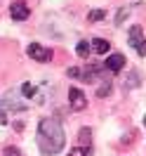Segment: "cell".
<instances>
[{"label": "cell", "instance_id": "cell-1", "mask_svg": "<svg viewBox=\"0 0 146 156\" xmlns=\"http://www.w3.org/2000/svg\"><path fill=\"white\" fill-rule=\"evenodd\" d=\"M64 142H66V135L57 118H42L38 123V147L45 156L59 154L64 149Z\"/></svg>", "mask_w": 146, "mask_h": 156}, {"label": "cell", "instance_id": "cell-2", "mask_svg": "<svg viewBox=\"0 0 146 156\" xmlns=\"http://www.w3.org/2000/svg\"><path fill=\"white\" fill-rule=\"evenodd\" d=\"M127 43H130V48L137 50V55H139V57H146V38H144V31H141L139 24H134V26L130 29Z\"/></svg>", "mask_w": 146, "mask_h": 156}, {"label": "cell", "instance_id": "cell-3", "mask_svg": "<svg viewBox=\"0 0 146 156\" xmlns=\"http://www.w3.org/2000/svg\"><path fill=\"white\" fill-rule=\"evenodd\" d=\"M29 57L36 59V62H49L52 59V50L49 48H42V45H38V43H33V45H29Z\"/></svg>", "mask_w": 146, "mask_h": 156}, {"label": "cell", "instance_id": "cell-4", "mask_svg": "<svg viewBox=\"0 0 146 156\" xmlns=\"http://www.w3.org/2000/svg\"><path fill=\"white\" fill-rule=\"evenodd\" d=\"M10 14H12V19L14 21H26L31 17V7L26 5V2H12V7H10Z\"/></svg>", "mask_w": 146, "mask_h": 156}, {"label": "cell", "instance_id": "cell-5", "mask_svg": "<svg viewBox=\"0 0 146 156\" xmlns=\"http://www.w3.org/2000/svg\"><path fill=\"white\" fill-rule=\"evenodd\" d=\"M68 102H71V107L76 109V111H83V109L87 107V99H85V95H83L80 88H71L68 90Z\"/></svg>", "mask_w": 146, "mask_h": 156}, {"label": "cell", "instance_id": "cell-6", "mask_svg": "<svg viewBox=\"0 0 146 156\" xmlns=\"http://www.w3.org/2000/svg\"><path fill=\"white\" fill-rule=\"evenodd\" d=\"M123 66H125V57H123V55H111V57L106 59V64H104V69L111 71V73H118Z\"/></svg>", "mask_w": 146, "mask_h": 156}, {"label": "cell", "instance_id": "cell-7", "mask_svg": "<svg viewBox=\"0 0 146 156\" xmlns=\"http://www.w3.org/2000/svg\"><path fill=\"white\" fill-rule=\"evenodd\" d=\"M90 45H92V50H94L97 55H106L108 48H111V45H108V40H104V38H94Z\"/></svg>", "mask_w": 146, "mask_h": 156}, {"label": "cell", "instance_id": "cell-8", "mask_svg": "<svg viewBox=\"0 0 146 156\" xmlns=\"http://www.w3.org/2000/svg\"><path fill=\"white\" fill-rule=\"evenodd\" d=\"M90 50H92V45H90L87 40H80L78 43V48H76V52H78V57H90Z\"/></svg>", "mask_w": 146, "mask_h": 156}, {"label": "cell", "instance_id": "cell-9", "mask_svg": "<svg viewBox=\"0 0 146 156\" xmlns=\"http://www.w3.org/2000/svg\"><path fill=\"white\" fill-rule=\"evenodd\" d=\"M36 92H38V85H33V83H24L21 85V95L24 97H36Z\"/></svg>", "mask_w": 146, "mask_h": 156}, {"label": "cell", "instance_id": "cell-10", "mask_svg": "<svg viewBox=\"0 0 146 156\" xmlns=\"http://www.w3.org/2000/svg\"><path fill=\"white\" fill-rule=\"evenodd\" d=\"M90 137H92V135H90V130H87V128H83L80 135H78V142H80L83 149H87V147H90Z\"/></svg>", "mask_w": 146, "mask_h": 156}, {"label": "cell", "instance_id": "cell-11", "mask_svg": "<svg viewBox=\"0 0 146 156\" xmlns=\"http://www.w3.org/2000/svg\"><path fill=\"white\" fill-rule=\"evenodd\" d=\"M87 17H90V21H101L104 17H106V12H104V10H92Z\"/></svg>", "mask_w": 146, "mask_h": 156}, {"label": "cell", "instance_id": "cell-12", "mask_svg": "<svg viewBox=\"0 0 146 156\" xmlns=\"http://www.w3.org/2000/svg\"><path fill=\"white\" fill-rule=\"evenodd\" d=\"M97 95H99V97H106V95H111V83H104V85L97 90Z\"/></svg>", "mask_w": 146, "mask_h": 156}, {"label": "cell", "instance_id": "cell-13", "mask_svg": "<svg viewBox=\"0 0 146 156\" xmlns=\"http://www.w3.org/2000/svg\"><path fill=\"white\" fill-rule=\"evenodd\" d=\"M127 12H130V10H127V7H123V10L118 12V17H116V24H123V19H125V17H127Z\"/></svg>", "mask_w": 146, "mask_h": 156}, {"label": "cell", "instance_id": "cell-14", "mask_svg": "<svg viewBox=\"0 0 146 156\" xmlns=\"http://www.w3.org/2000/svg\"><path fill=\"white\" fill-rule=\"evenodd\" d=\"M5 156H21L19 149H14V147H5Z\"/></svg>", "mask_w": 146, "mask_h": 156}, {"label": "cell", "instance_id": "cell-15", "mask_svg": "<svg viewBox=\"0 0 146 156\" xmlns=\"http://www.w3.org/2000/svg\"><path fill=\"white\" fill-rule=\"evenodd\" d=\"M68 76H73V78H80V69H78V66H71V69H68Z\"/></svg>", "mask_w": 146, "mask_h": 156}, {"label": "cell", "instance_id": "cell-16", "mask_svg": "<svg viewBox=\"0 0 146 156\" xmlns=\"http://www.w3.org/2000/svg\"><path fill=\"white\" fill-rule=\"evenodd\" d=\"M2 123H7V118H5V114H2V109H0V126Z\"/></svg>", "mask_w": 146, "mask_h": 156}, {"label": "cell", "instance_id": "cell-17", "mask_svg": "<svg viewBox=\"0 0 146 156\" xmlns=\"http://www.w3.org/2000/svg\"><path fill=\"white\" fill-rule=\"evenodd\" d=\"M144 126H146V116H144Z\"/></svg>", "mask_w": 146, "mask_h": 156}]
</instances>
